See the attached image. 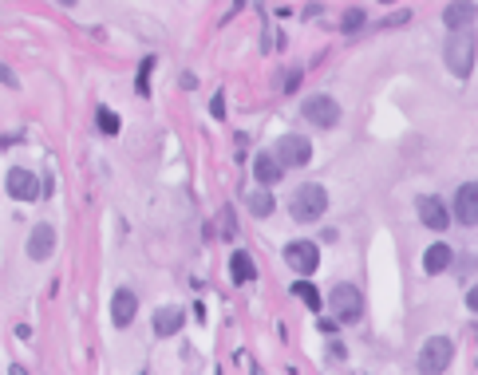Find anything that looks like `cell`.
Masks as SVG:
<instances>
[{
  "instance_id": "6da1fadb",
  "label": "cell",
  "mask_w": 478,
  "mask_h": 375,
  "mask_svg": "<svg viewBox=\"0 0 478 375\" xmlns=\"http://www.w3.org/2000/svg\"><path fill=\"white\" fill-rule=\"evenodd\" d=\"M324 209H329V190L320 186V182H305V186L293 194V202H289L293 221H300V226H309V221L324 217Z\"/></svg>"
},
{
  "instance_id": "7a4b0ae2",
  "label": "cell",
  "mask_w": 478,
  "mask_h": 375,
  "mask_svg": "<svg viewBox=\"0 0 478 375\" xmlns=\"http://www.w3.org/2000/svg\"><path fill=\"white\" fill-rule=\"evenodd\" d=\"M443 59H447L451 75L467 79L470 68H474V36H470L467 28H455L447 36V48H443Z\"/></svg>"
},
{
  "instance_id": "3957f363",
  "label": "cell",
  "mask_w": 478,
  "mask_h": 375,
  "mask_svg": "<svg viewBox=\"0 0 478 375\" xmlns=\"http://www.w3.org/2000/svg\"><path fill=\"white\" fill-rule=\"evenodd\" d=\"M329 308L340 324H356L360 316H364V296H360L356 285H336L329 293Z\"/></svg>"
},
{
  "instance_id": "277c9868",
  "label": "cell",
  "mask_w": 478,
  "mask_h": 375,
  "mask_svg": "<svg viewBox=\"0 0 478 375\" xmlns=\"http://www.w3.org/2000/svg\"><path fill=\"white\" fill-rule=\"evenodd\" d=\"M273 154H277V162L285 170H297V166H309L312 162V142L305 135H281L277 147H273Z\"/></svg>"
},
{
  "instance_id": "5b68a950",
  "label": "cell",
  "mask_w": 478,
  "mask_h": 375,
  "mask_svg": "<svg viewBox=\"0 0 478 375\" xmlns=\"http://www.w3.org/2000/svg\"><path fill=\"white\" fill-rule=\"evenodd\" d=\"M451 359H455V344H451L447 336H431L427 344H423V352H419V371L439 375L451 367Z\"/></svg>"
},
{
  "instance_id": "8992f818",
  "label": "cell",
  "mask_w": 478,
  "mask_h": 375,
  "mask_svg": "<svg viewBox=\"0 0 478 375\" xmlns=\"http://www.w3.org/2000/svg\"><path fill=\"white\" fill-rule=\"evenodd\" d=\"M300 111H305V118H309L317 130H332L340 123V103L332 95H309L300 103Z\"/></svg>"
},
{
  "instance_id": "52a82bcc",
  "label": "cell",
  "mask_w": 478,
  "mask_h": 375,
  "mask_svg": "<svg viewBox=\"0 0 478 375\" xmlns=\"http://www.w3.org/2000/svg\"><path fill=\"white\" fill-rule=\"evenodd\" d=\"M285 265L300 276H312L320 269V245L317 241H289L285 245Z\"/></svg>"
},
{
  "instance_id": "ba28073f",
  "label": "cell",
  "mask_w": 478,
  "mask_h": 375,
  "mask_svg": "<svg viewBox=\"0 0 478 375\" xmlns=\"http://www.w3.org/2000/svg\"><path fill=\"white\" fill-rule=\"evenodd\" d=\"M4 190H8L16 202H36V197H40V178L32 174L28 166H12L8 178H4Z\"/></svg>"
},
{
  "instance_id": "9c48e42d",
  "label": "cell",
  "mask_w": 478,
  "mask_h": 375,
  "mask_svg": "<svg viewBox=\"0 0 478 375\" xmlns=\"http://www.w3.org/2000/svg\"><path fill=\"white\" fill-rule=\"evenodd\" d=\"M415 214H419V221L427 229H435V233H443V229L451 226V214H447V206L439 202V197H431V194H423L415 202Z\"/></svg>"
},
{
  "instance_id": "30bf717a",
  "label": "cell",
  "mask_w": 478,
  "mask_h": 375,
  "mask_svg": "<svg viewBox=\"0 0 478 375\" xmlns=\"http://www.w3.org/2000/svg\"><path fill=\"white\" fill-rule=\"evenodd\" d=\"M455 217H458V226H478V182H462L458 186Z\"/></svg>"
},
{
  "instance_id": "8fae6325",
  "label": "cell",
  "mask_w": 478,
  "mask_h": 375,
  "mask_svg": "<svg viewBox=\"0 0 478 375\" xmlns=\"http://www.w3.org/2000/svg\"><path fill=\"white\" fill-rule=\"evenodd\" d=\"M51 253H56V226H48V221L32 226V233H28V257H32V261H48Z\"/></svg>"
},
{
  "instance_id": "7c38bea8",
  "label": "cell",
  "mask_w": 478,
  "mask_h": 375,
  "mask_svg": "<svg viewBox=\"0 0 478 375\" xmlns=\"http://www.w3.org/2000/svg\"><path fill=\"white\" fill-rule=\"evenodd\" d=\"M135 312H139V296L130 288H119L111 296V320H115V328H130L135 324Z\"/></svg>"
},
{
  "instance_id": "4fadbf2b",
  "label": "cell",
  "mask_w": 478,
  "mask_h": 375,
  "mask_svg": "<svg viewBox=\"0 0 478 375\" xmlns=\"http://www.w3.org/2000/svg\"><path fill=\"white\" fill-rule=\"evenodd\" d=\"M253 178H257L261 186H277L281 178H285V166L277 162L273 150H261V154L253 158Z\"/></svg>"
},
{
  "instance_id": "5bb4252c",
  "label": "cell",
  "mask_w": 478,
  "mask_h": 375,
  "mask_svg": "<svg viewBox=\"0 0 478 375\" xmlns=\"http://www.w3.org/2000/svg\"><path fill=\"white\" fill-rule=\"evenodd\" d=\"M474 16H478V8L470 4V0H451L447 8H443V24H447L451 32H455V28H470Z\"/></svg>"
},
{
  "instance_id": "9a60e30c",
  "label": "cell",
  "mask_w": 478,
  "mask_h": 375,
  "mask_svg": "<svg viewBox=\"0 0 478 375\" xmlns=\"http://www.w3.org/2000/svg\"><path fill=\"white\" fill-rule=\"evenodd\" d=\"M229 281L233 285H250V281H257V265H253V257L250 253H233L229 257Z\"/></svg>"
},
{
  "instance_id": "2e32d148",
  "label": "cell",
  "mask_w": 478,
  "mask_h": 375,
  "mask_svg": "<svg viewBox=\"0 0 478 375\" xmlns=\"http://www.w3.org/2000/svg\"><path fill=\"white\" fill-rule=\"evenodd\" d=\"M182 324H186V312L182 308H159L154 312V336H174V332H182Z\"/></svg>"
},
{
  "instance_id": "e0dca14e",
  "label": "cell",
  "mask_w": 478,
  "mask_h": 375,
  "mask_svg": "<svg viewBox=\"0 0 478 375\" xmlns=\"http://www.w3.org/2000/svg\"><path fill=\"white\" fill-rule=\"evenodd\" d=\"M451 265H455V249H451V245H431L427 253H423V269H427L431 276L447 273Z\"/></svg>"
},
{
  "instance_id": "ac0fdd59",
  "label": "cell",
  "mask_w": 478,
  "mask_h": 375,
  "mask_svg": "<svg viewBox=\"0 0 478 375\" xmlns=\"http://www.w3.org/2000/svg\"><path fill=\"white\" fill-rule=\"evenodd\" d=\"M245 209H250L253 217H269L273 209H277V202H273L269 186H257V190H250V194H245Z\"/></svg>"
},
{
  "instance_id": "d6986e66",
  "label": "cell",
  "mask_w": 478,
  "mask_h": 375,
  "mask_svg": "<svg viewBox=\"0 0 478 375\" xmlns=\"http://www.w3.org/2000/svg\"><path fill=\"white\" fill-rule=\"evenodd\" d=\"M293 293H297V296H300V300H305V305H309V308H312V312H320V305H324V296H320V293H317V285H312L309 276H300L297 285H293Z\"/></svg>"
},
{
  "instance_id": "ffe728a7",
  "label": "cell",
  "mask_w": 478,
  "mask_h": 375,
  "mask_svg": "<svg viewBox=\"0 0 478 375\" xmlns=\"http://www.w3.org/2000/svg\"><path fill=\"white\" fill-rule=\"evenodd\" d=\"M95 123H99L103 135H119V115H115L111 107H99V111H95Z\"/></svg>"
},
{
  "instance_id": "44dd1931",
  "label": "cell",
  "mask_w": 478,
  "mask_h": 375,
  "mask_svg": "<svg viewBox=\"0 0 478 375\" xmlns=\"http://www.w3.org/2000/svg\"><path fill=\"white\" fill-rule=\"evenodd\" d=\"M364 20H368V12H364V8H348L344 16H340V32H360V28H364Z\"/></svg>"
},
{
  "instance_id": "7402d4cb",
  "label": "cell",
  "mask_w": 478,
  "mask_h": 375,
  "mask_svg": "<svg viewBox=\"0 0 478 375\" xmlns=\"http://www.w3.org/2000/svg\"><path fill=\"white\" fill-rule=\"evenodd\" d=\"M150 71H154V56H147L139 63V95H147V79H150Z\"/></svg>"
},
{
  "instance_id": "603a6c76",
  "label": "cell",
  "mask_w": 478,
  "mask_h": 375,
  "mask_svg": "<svg viewBox=\"0 0 478 375\" xmlns=\"http://www.w3.org/2000/svg\"><path fill=\"white\" fill-rule=\"evenodd\" d=\"M0 83H4V87H12V91L20 87V79H16V71H12L8 63H0Z\"/></svg>"
},
{
  "instance_id": "cb8c5ba5",
  "label": "cell",
  "mask_w": 478,
  "mask_h": 375,
  "mask_svg": "<svg viewBox=\"0 0 478 375\" xmlns=\"http://www.w3.org/2000/svg\"><path fill=\"white\" fill-rule=\"evenodd\" d=\"M407 20H411V12H407V8H403V12H391V16L384 20V28H399V24H407Z\"/></svg>"
},
{
  "instance_id": "d4e9b609",
  "label": "cell",
  "mask_w": 478,
  "mask_h": 375,
  "mask_svg": "<svg viewBox=\"0 0 478 375\" xmlns=\"http://www.w3.org/2000/svg\"><path fill=\"white\" fill-rule=\"evenodd\" d=\"M209 115H214V118H226V99H221V95H214V103H209Z\"/></svg>"
},
{
  "instance_id": "484cf974",
  "label": "cell",
  "mask_w": 478,
  "mask_h": 375,
  "mask_svg": "<svg viewBox=\"0 0 478 375\" xmlns=\"http://www.w3.org/2000/svg\"><path fill=\"white\" fill-rule=\"evenodd\" d=\"M221 233H226V237H233V233H238V226H233V214H229V209L221 214Z\"/></svg>"
},
{
  "instance_id": "4316f807",
  "label": "cell",
  "mask_w": 478,
  "mask_h": 375,
  "mask_svg": "<svg viewBox=\"0 0 478 375\" xmlns=\"http://www.w3.org/2000/svg\"><path fill=\"white\" fill-rule=\"evenodd\" d=\"M467 308H470V312H478V285L467 288Z\"/></svg>"
},
{
  "instance_id": "83f0119b",
  "label": "cell",
  "mask_w": 478,
  "mask_h": 375,
  "mask_svg": "<svg viewBox=\"0 0 478 375\" xmlns=\"http://www.w3.org/2000/svg\"><path fill=\"white\" fill-rule=\"evenodd\" d=\"M329 359H344V344H329Z\"/></svg>"
},
{
  "instance_id": "f1b7e54d",
  "label": "cell",
  "mask_w": 478,
  "mask_h": 375,
  "mask_svg": "<svg viewBox=\"0 0 478 375\" xmlns=\"http://www.w3.org/2000/svg\"><path fill=\"white\" fill-rule=\"evenodd\" d=\"M297 83H300V71H293V75L285 79V91H297Z\"/></svg>"
},
{
  "instance_id": "f546056e",
  "label": "cell",
  "mask_w": 478,
  "mask_h": 375,
  "mask_svg": "<svg viewBox=\"0 0 478 375\" xmlns=\"http://www.w3.org/2000/svg\"><path fill=\"white\" fill-rule=\"evenodd\" d=\"M60 4H63V8H75V4H80V0H60Z\"/></svg>"
},
{
  "instance_id": "4dcf8cb0",
  "label": "cell",
  "mask_w": 478,
  "mask_h": 375,
  "mask_svg": "<svg viewBox=\"0 0 478 375\" xmlns=\"http://www.w3.org/2000/svg\"><path fill=\"white\" fill-rule=\"evenodd\" d=\"M379 4H396V0H379Z\"/></svg>"
}]
</instances>
